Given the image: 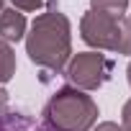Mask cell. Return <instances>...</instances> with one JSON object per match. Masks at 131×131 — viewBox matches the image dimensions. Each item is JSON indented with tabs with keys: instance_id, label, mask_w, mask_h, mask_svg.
<instances>
[{
	"instance_id": "4",
	"label": "cell",
	"mask_w": 131,
	"mask_h": 131,
	"mask_svg": "<svg viewBox=\"0 0 131 131\" xmlns=\"http://www.w3.org/2000/svg\"><path fill=\"white\" fill-rule=\"evenodd\" d=\"M111 75H113V59L100 51H80L64 67L67 82L77 90H98L111 80Z\"/></svg>"
},
{
	"instance_id": "2",
	"label": "cell",
	"mask_w": 131,
	"mask_h": 131,
	"mask_svg": "<svg viewBox=\"0 0 131 131\" xmlns=\"http://www.w3.org/2000/svg\"><path fill=\"white\" fill-rule=\"evenodd\" d=\"M98 121V103L72 85L59 88L41 111L44 131H90Z\"/></svg>"
},
{
	"instance_id": "5",
	"label": "cell",
	"mask_w": 131,
	"mask_h": 131,
	"mask_svg": "<svg viewBox=\"0 0 131 131\" xmlns=\"http://www.w3.org/2000/svg\"><path fill=\"white\" fill-rule=\"evenodd\" d=\"M26 36V16L16 8H3L0 13V39L3 41H21Z\"/></svg>"
},
{
	"instance_id": "1",
	"label": "cell",
	"mask_w": 131,
	"mask_h": 131,
	"mask_svg": "<svg viewBox=\"0 0 131 131\" xmlns=\"http://www.w3.org/2000/svg\"><path fill=\"white\" fill-rule=\"evenodd\" d=\"M26 54L34 64L49 72H62L72 59V28L70 18L49 0L46 13H39L26 34Z\"/></svg>"
},
{
	"instance_id": "12",
	"label": "cell",
	"mask_w": 131,
	"mask_h": 131,
	"mask_svg": "<svg viewBox=\"0 0 131 131\" xmlns=\"http://www.w3.org/2000/svg\"><path fill=\"white\" fill-rule=\"evenodd\" d=\"M8 108H10V103H8V93H5L3 88H0V116H3Z\"/></svg>"
},
{
	"instance_id": "10",
	"label": "cell",
	"mask_w": 131,
	"mask_h": 131,
	"mask_svg": "<svg viewBox=\"0 0 131 131\" xmlns=\"http://www.w3.org/2000/svg\"><path fill=\"white\" fill-rule=\"evenodd\" d=\"M121 123H123V126H121L123 131H131V98L123 103V111H121Z\"/></svg>"
},
{
	"instance_id": "7",
	"label": "cell",
	"mask_w": 131,
	"mask_h": 131,
	"mask_svg": "<svg viewBox=\"0 0 131 131\" xmlns=\"http://www.w3.org/2000/svg\"><path fill=\"white\" fill-rule=\"evenodd\" d=\"M16 75V49L0 39V85L10 82Z\"/></svg>"
},
{
	"instance_id": "8",
	"label": "cell",
	"mask_w": 131,
	"mask_h": 131,
	"mask_svg": "<svg viewBox=\"0 0 131 131\" xmlns=\"http://www.w3.org/2000/svg\"><path fill=\"white\" fill-rule=\"evenodd\" d=\"M126 8H128V0H90V10L111 16V18L126 16Z\"/></svg>"
},
{
	"instance_id": "6",
	"label": "cell",
	"mask_w": 131,
	"mask_h": 131,
	"mask_svg": "<svg viewBox=\"0 0 131 131\" xmlns=\"http://www.w3.org/2000/svg\"><path fill=\"white\" fill-rule=\"evenodd\" d=\"M0 131H44V126L21 108H8L0 116Z\"/></svg>"
},
{
	"instance_id": "13",
	"label": "cell",
	"mask_w": 131,
	"mask_h": 131,
	"mask_svg": "<svg viewBox=\"0 0 131 131\" xmlns=\"http://www.w3.org/2000/svg\"><path fill=\"white\" fill-rule=\"evenodd\" d=\"M126 75H128V85H131V62H128V67H126Z\"/></svg>"
},
{
	"instance_id": "3",
	"label": "cell",
	"mask_w": 131,
	"mask_h": 131,
	"mask_svg": "<svg viewBox=\"0 0 131 131\" xmlns=\"http://www.w3.org/2000/svg\"><path fill=\"white\" fill-rule=\"evenodd\" d=\"M80 36L85 44L116 54H131V18H111L95 10H88L80 21Z\"/></svg>"
},
{
	"instance_id": "9",
	"label": "cell",
	"mask_w": 131,
	"mask_h": 131,
	"mask_svg": "<svg viewBox=\"0 0 131 131\" xmlns=\"http://www.w3.org/2000/svg\"><path fill=\"white\" fill-rule=\"evenodd\" d=\"M13 8L21 13H36L44 8V0H13Z\"/></svg>"
},
{
	"instance_id": "15",
	"label": "cell",
	"mask_w": 131,
	"mask_h": 131,
	"mask_svg": "<svg viewBox=\"0 0 131 131\" xmlns=\"http://www.w3.org/2000/svg\"><path fill=\"white\" fill-rule=\"evenodd\" d=\"M128 18H131V16H128Z\"/></svg>"
},
{
	"instance_id": "11",
	"label": "cell",
	"mask_w": 131,
	"mask_h": 131,
	"mask_svg": "<svg viewBox=\"0 0 131 131\" xmlns=\"http://www.w3.org/2000/svg\"><path fill=\"white\" fill-rule=\"evenodd\" d=\"M93 131H123L118 123H113V121H103V123H98Z\"/></svg>"
},
{
	"instance_id": "14",
	"label": "cell",
	"mask_w": 131,
	"mask_h": 131,
	"mask_svg": "<svg viewBox=\"0 0 131 131\" xmlns=\"http://www.w3.org/2000/svg\"><path fill=\"white\" fill-rule=\"evenodd\" d=\"M3 8H5V0H0V13H3Z\"/></svg>"
}]
</instances>
